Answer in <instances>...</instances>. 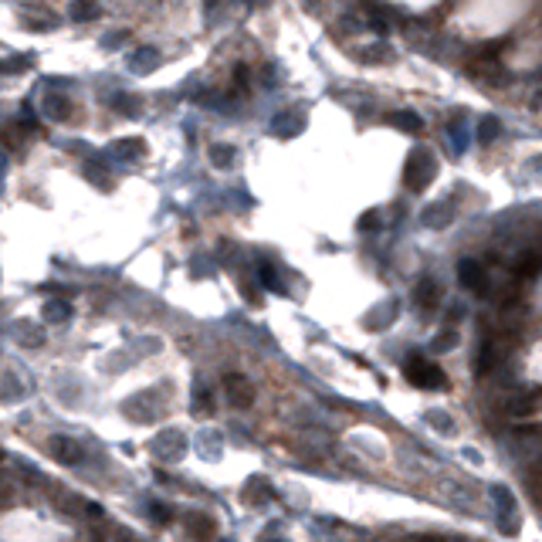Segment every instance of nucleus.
<instances>
[{"label": "nucleus", "instance_id": "f257e3e1", "mask_svg": "<svg viewBox=\"0 0 542 542\" xmlns=\"http://www.w3.org/2000/svg\"><path fill=\"white\" fill-rule=\"evenodd\" d=\"M407 376L417 383V387H447V376L441 373L437 366H430L427 359H421L417 352H414V359L407 363Z\"/></svg>", "mask_w": 542, "mask_h": 542}, {"label": "nucleus", "instance_id": "f03ea898", "mask_svg": "<svg viewBox=\"0 0 542 542\" xmlns=\"http://www.w3.org/2000/svg\"><path fill=\"white\" fill-rule=\"evenodd\" d=\"M51 454L58 458L61 465H81V444H78L75 437H65V434H55L51 437Z\"/></svg>", "mask_w": 542, "mask_h": 542}, {"label": "nucleus", "instance_id": "7ed1b4c3", "mask_svg": "<svg viewBox=\"0 0 542 542\" xmlns=\"http://www.w3.org/2000/svg\"><path fill=\"white\" fill-rule=\"evenodd\" d=\"M224 393H227V400L234 407H251L254 393H251V383L244 380V376H227L224 380Z\"/></svg>", "mask_w": 542, "mask_h": 542}, {"label": "nucleus", "instance_id": "20e7f679", "mask_svg": "<svg viewBox=\"0 0 542 542\" xmlns=\"http://www.w3.org/2000/svg\"><path fill=\"white\" fill-rule=\"evenodd\" d=\"M434 176V166H430V156L427 153H417L410 156V170H407V183L410 187H424L427 180Z\"/></svg>", "mask_w": 542, "mask_h": 542}, {"label": "nucleus", "instance_id": "39448f33", "mask_svg": "<svg viewBox=\"0 0 542 542\" xmlns=\"http://www.w3.org/2000/svg\"><path fill=\"white\" fill-rule=\"evenodd\" d=\"M461 282H465L471 291H488V278H484V271L475 265V261H461Z\"/></svg>", "mask_w": 542, "mask_h": 542}, {"label": "nucleus", "instance_id": "423d86ee", "mask_svg": "<svg viewBox=\"0 0 542 542\" xmlns=\"http://www.w3.org/2000/svg\"><path fill=\"white\" fill-rule=\"evenodd\" d=\"M102 14V7H98L95 0H75L72 4V18L75 20H95Z\"/></svg>", "mask_w": 542, "mask_h": 542}, {"label": "nucleus", "instance_id": "0eeeda50", "mask_svg": "<svg viewBox=\"0 0 542 542\" xmlns=\"http://www.w3.org/2000/svg\"><path fill=\"white\" fill-rule=\"evenodd\" d=\"M48 116L65 122V119L72 116V102H68L65 95H48Z\"/></svg>", "mask_w": 542, "mask_h": 542}, {"label": "nucleus", "instance_id": "6e6552de", "mask_svg": "<svg viewBox=\"0 0 542 542\" xmlns=\"http://www.w3.org/2000/svg\"><path fill=\"white\" fill-rule=\"evenodd\" d=\"M68 315H72L68 302H61V298H51V302H44V319H48V322H65Z\"/></svg>", "mask_w": 542, "mask_h": 542}, {"label": "nucleus", "instance_id": "1a4fd4ad", "mask_svg": "<svg viewBox=\"0 0 542 542\" xmlns=\"http://www.w3.org/2000/svg\"><path fill=\"white\" fill-rule=\"evenodd\" d=\"M417 295H421V305H424V309H434V305L441 302V291L434 289V282H430V278H427V282H421Z\"/></svg>", "mask_w": 542, "mask_h": 542}, {"label": "nucleus", "instance_id": "9d476101", "mask_svg": "<svg viewBox=\"0 0 542 542\" xmlns=\"http://www.w3.org/2000/svg\"><path fill=\"white\" fill-rule=\"evenodd\" d=\"M153 68H156V51L153 48H143L133 58V72H153Z\"/></svg>", "mask_w": 542, "mask_h": 542}, {"label": "nucleus", "instance_id": "9b49d317", "mask_svg": "<svg viewBox=\"0 0 542 542\" xmlns=\"http://www.w3.org/2000/svg\"><path fill=\"white\" fill-rule=\"evenodd\" d=\"M24 329L27 332H18L20 343H31V346H41V343H44V332H41L34 322H24Z\"/></svg>", "mask_w": 542, "mask_h": 542}, {"label": "nucleus", "instance_id": "f8f14e48", "mask_svg": "<svg viewBox=\"0 0 542 542\" xmlns=\"http://www.w3.org/2000/svg\"><path fill=\"white\" fill-rule=\"evenodd\" d=\"M31 65V58H24V55H18L14 61H0V75H14V72H24Z\"/></svg>", "mask_w": 542, "mask_h": 542}, {"label": "nucleus", "instance_id": "ddd939ff", "mask_svg": "<svg viewBox=\"0 0 542 542\" xmlns=\"http://www.w3.org/2000/svg\"><path fill=\"white\" fill-rule=\"evenodd\" d=\"M116 153H119V156H139V153H143V143H139V139H129V143H119V146H116Z\"/></svg>", "mask_w": 542, "mask_h": 542}, {"label": "nucleus", "instance_id": "4468645a", "mask_svg": "<svg viewBox=\"0 0 542 542\" xmlns=\"http://www.w3.org/2000/svg\"><path fill=\"white\" fill-rule=\"evenodd\" d=\"M261 282H265V289H271V291H282V282L275 278V271H271V268H261Z\"/></svg>", "mask_w": 542, "mask_h": 542}, {"label": "nucleus", "instance_id": "2eb2a0df", "mask_svg": "<svg viewBox=\"0 0 542 542\" xmlns=\"http://www.w3.org/2000/svg\"><path fill=\"white\" fill-rule=\"evenodd\" d=\"M211 156H213V163H231L234 150H220V146H213V150H211Z\"/></svg>", "mask_w": 542, "mask_h": 542}, {"label": "nucleus", "instance_id": "dca6fc26", "mask_svg": "<svg viewBox=\"0 0 542 542\" xmlns=\"http://www.w3.org/2000/svg\"><path fill=\"white\" fill-rule=\"evenodd\" d=\"M454 343H458V336H454V332H447V336H437V343H434V346L447 349V346H454Z\"/></svg>", "mask_w": 542, "mask_h": 542}, {"label": "nucleus", "instance_id": "f3484780", "mask_svg": "<svg viewBox=\"0 0 542 542\" xmlns=\"http://www.w3.org/2000/svg\"><path fill=\"white\" fill-rule=\"evenodd\" d=\"M153 515L156 522H170V508H163V505H153Z\"/></svg>", "mask_w": 542, "mask_h": 542}, {"label": "nucleus", "instance_id": "a211bd4d", "mask_svg": "<svg viewBox=\"0 0 542 542\" xmlns=\"http://www.w3.org/2000/svg\"><path fill=\"white\" fill-rule=\"evenodd\" d=\"M0 461H4V451H0Z\"/></svg>", "mask_w": 542, "mask_h": 542}]
</instances>
